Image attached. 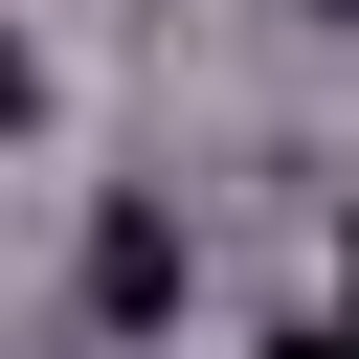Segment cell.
Wrapping results in <instances>:
<instances>
[{"label":"cell","mask_w":359,"mask_h":359,"mask_svg":"<svg viewBox=\"0 0 359 359\" xmlns=\"http://www.w3.org/2000/svg\"><path fill=\"white\" fill-rule=\"evenodd\" d=\"M292 22H359V0H292Z\"/></svg>","instance_id":"4"},{"label":"cell","mask_w":359,"mask_h":359,"mask_svg":"<svg viewBox=\"0 0 359 359\" xmlns=\"http://www.w3.org/2000/svg\"><path fill=\"white\" fill-rule=\"evenodd\" d=\"M337 337H359V224H337Z\"/></svg>","instance_id":"3"},{"label":"cell","mask_w":359,"mask_h":359,"mask_svg":"<svg viewBox=\"0 0 359 359\" xmlns=\"http://www.w3.org/2000/svg\"><path fill=\"white\" fill-rule=\"evenodd\" d=\"M269 359H359V337H337V314H314V337H269Z\"/></svg>","instance_id":"2"},{"label":"cell","mask_w":359,"mask_h":359,"mask_svg":"<svg viewBox=\"0 0 359 359\" xmlns=\"http://www.w3.org/2000/svg\"><path fill=\"white\" fill-rule=\"evenodd\" d=\"M90 314H180V224H157V202L90 224Z\"/></svg>","instance_id":"1"}]
</instances>
